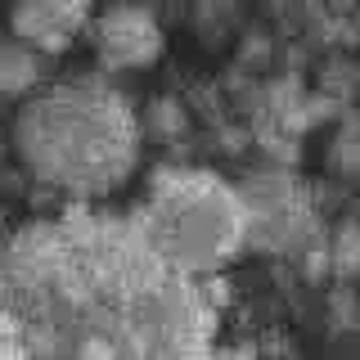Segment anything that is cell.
Listing matches in <instances>:
<instances>
[{
  "label": "cell",
  "mask_w": 360,
  "mask_h": 360,
  "mask_svg": "<svg viewBox=\"0 0 360 360\" xmlns=\"http://www.w3.org/2000/svg\"><path fill=\"white\" fill-rule=\"evenodd\" d=\"M248 212L212 176H172L149 202L144 239L180 270H212L239 248Z\"/></svg>",
  "instance_id": "cell-2"
},
{
  "label": "cell",
  "mask_w": 360,
  "mask_h": 360,
  "mask_svg": "<svg viewBox=\"0 0 360 360\" xmlns=\"http://www.w3.org/2000/svg\"><path fill=\"white\" fill-rule=\"evenodd\" d=\"M99 54L117 68H135L158 54V27L135 9H117L99 22Z\"/></svg>",
  "instance_id": "cell-3"
},
{
  "label": "cell",
  "mask_w": 360,
  "mask_h": 360,
  "mask_svg": "<svg viewBox=\"0 0 360 360\" xmlns=\"http://www.w3.org/2000/svg\"><path fill=\"white\" fill-rule=\"evenodd\" d=\"M18 149L63 189H95L117 185L131 167L135 127L117 95L99 86H59L41 95L18 122Z\"/></svg>",
  "instance_id": "cell-1"
},
{
  "label": "cell",
  "mask_w": 360,
  "mask_h": 360,
  "mask_svg": "<svg viewBox=\"0 0 360 360\" xmlns=\"http://www.w3.org/2000/svg\"><path fill=\"white\" fill-rule=\"evenodd\" d=\"M82 5L86 0H32V5L22 9L18 27L27 32V41H37V45H59L63 32L77 27Z\"/></svg>",
  "instance_id": "cell-4"
}]
</instances>
